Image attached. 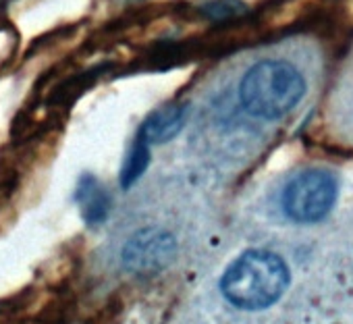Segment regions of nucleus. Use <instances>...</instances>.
Listing matches in <instances>:
<instances>
[{"instance_id": "20e7f679", "label": "nucleus", "mask_w": 353, "mask_h": 324, "mask_svg": "<svg viewBox=\"0 0 353 324\" xmlns=\"http://www.w3.org/2000/svg\"><path fill=\"white\" fill-rule=\"evenodd\" d=\"M176 239L162 229H141L123 245L121 262L129 272H156L166 268L176 256Z\"/></svg>"}, {"instance_id": "39448f33", "label": "nucleus", "mask_w": 353, "mask_h": 324, "mask_svg": "<svg viewBox=\"0 0 353 324\" xmlns=\"http://www.w3.org/2000/svg\"><path fill=\"white\" fill-rule=\"evenodd\" d=\"M188 121V106L185 104H166L143 121L139 127L137 135L148 143V145H158L164 143L172 137L181 133Z\"/></svg>"}, {"instance_id": "0eeeda50", "label": "nucleus", "mask_w": 353, "mask_h": 324, "mask_svg": "<svg viewBox=\"0 0 353 324\" xmlns=\"http://www.w3.org/2000/svg\"><path fill=\"white\" fill-rule=\"evenodd\" d=\"M198 13L212 23H229L243 19L250 9L243 0H206L198 7Z\"/></svg>"}, {"instance_id": "423d86ee", "label": "nucleus", "mask_w": 353, "mask_h": 324, "mask_svg": "<svg viewBox=\"0 0 353 324\" xmlns=\"http://www.w3.org/2000/svg\"><path fill=\"white\" fill-rule=\"evenodd\" d=\"M77 202L81 206L85 223H90V225L104 221L108 214V208H110V198H108L106 190L94 177L81 179L79 190H77Z\"/></svg>"}, {"instance_id": "6e6552de", "label": "nucleus", "mask_w": 353, "mask_h": 324, "mask_svg": "<svg viewBox=\"0 0 353 324\" xmlns=\"http://www.w3.org/2000/svg\"><path fill=\"white\" fill-rule=\"evenodd\" d=\"M150 145L139 137L135 135V141L131 145V152L125 160V167L121 171V183L123 188H131L145 171H148V165H150Z\"/></svg>"}, {"instance_id": "f257e3e1", "label": "nucleus", "mask_w": 353, "mask_h": 324, "mask_svg": "<svg viewBox=\"0 0 353 324\" xmlns=\"http://www.w3.org/2000/svg\"><path fill=\"white\" fill-rule=\"evenodd\" d=\"M291 281L285 260L270 250H248L221 276L223 297L237 310L258 312L274 305Z\"/></svg>"}, {"instance_id": "f03ea898", "label": "nucleus", "mask_w": 353, "mask_h": 324, "mask_svg": "<svg viewBox=\"0 0 353 324\" xmlns=\"http://www.w3.org/2000/svg\"><path fill=\"white\" fill-rule=\"evenodd\" d=\"M303 96L305 77L289 61H260L245 71L239 83V100L243 110L266 121L289 114Z\"/></svg>"}, {"instance_id": "7ed1b4c3", "label": "nucleus", "mask_w": 353, "mask_h": 324, "mask_svg": "<svg viewBox=\"0 0 353 324\" xmlns=\"http://www.w3.org/2000/svg\"><path fill=\"white\" fill-rule=\"evenodd\" d=\"M336 200V179L326 169H305L297 173L283 190L281 204L295 223L322 221Z\"/></svg>"}]
</instances>
